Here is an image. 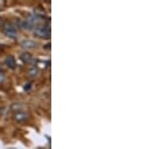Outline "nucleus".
<instances>
[{
  "label": "nucleus",
  "instance_id": "obj_1",
  "mask_svg": "<svg viewBox=\"0 0 151 149\" xmlns=\"http://www.w3.org/2000/svg\"><path fill=\"white\" fill-rule=\"evenodd\" d=\"M2 30H3V32L5 33V35L8 36V37H16V35H17V30H16V28L14 27L13 25H12L11 23H4L3 26H2Z\"/></svg>",
  "mask_w": 151,
  "mask_h": 149
},
{
  "label": "nucleus",
  "instance_id": "obj_2",
  "mask_svg": "<svg viewBox=\"0 0 151 149\" xmlns=\"http://www.w3.org/2000/svg\"><path fill=\"white\" fill-rule=\"evenodd\" d=\"M35 35L42 38H48L50 36V26H47V25L38 26V27L35 29Z\"/></svg>",
  "mask_w": 151,
  "mask_h": 149
},
{
  "label": "nucleus",
  "instance_id": "obj_3",
  "mask_svg": "<svg viewBox=\"0 0 151 149\" xmlns=\"http://www.w3.org/2000/svg\"><path fill=\"white\" fill-rule=\"evenodd\" d=\"M5 63L7 66H8L10 69H14V68L16 67V63H15V60H14L12 57H8L6 58L5 60Z\"/></svg>",
  "mask_w": 151,
  "mask_h": 149
},
{
  "label": "nucleus",
  "instance_id": "obj_4",
  "mask_svg": "<svg viewBox=\"0 0 151 149\" xmlns=\"http://www.w3.org/2000/svg\"><path fill=\"white\" fill-rule=\"evenodd\" d=\"M21 58L24 60V62H26V63H30L31 62V60H32V58H31V55H29L28 53H24L21 55Z\"/></svg>",
  "mask_w": 151,
  "mask_h": 149
},
{
  "label": "nucleus",
  "instance_id": "obj_5",
  "mask_svg": "<svg viewBox=\"0 0 151 149\" xmlns=\"http://www.w3.org/2000/svg\"><path fill=\"white\" fill-rule=\"evenodd\" d=\"M15 117H16V119H17L18 121H20V122L25 121L26 119H27V115L24 114V113H18Z\"/></svg>",
  "mask_w": 151,
  "mask_h": 149
},
{
  "label": "nucleus",
  "instance_id": "obj_6",
  "mask_svg": "<svg viewBox=\"0 0 151 149\" xmlns=\"http://www.w3.org/2000/svg\"><path fill=\"white\" fill-rule=\"evenodd\" d=\"M37 73H38V71L36 68H31V69L29 70V74L32 76V77H35V76L37 75Z\"/></svg>",
  "mask_w": 151,
  "mask_h": 149
},
{
  "label": "nucleus",
  "instance_id": "obj_7",
  "mask_svg": "<svg viewBox=\"0 0 151 149\" xmlns=\"http://www.w3.org/2000/svg\"><path fill=\"white\" fill-rule=\"evenodd\" d=\"M4 79V76H3V74H2V73H0V83L2 82V80Z\"/></svg>",
  "mask_w": 151,
  "mask_h": 149
}]
</instances>
